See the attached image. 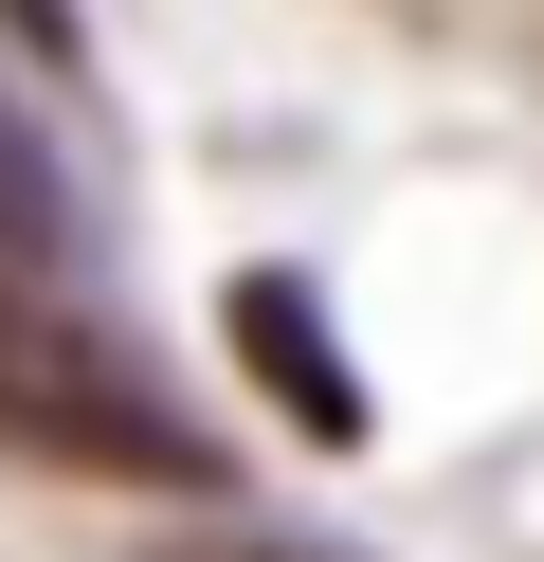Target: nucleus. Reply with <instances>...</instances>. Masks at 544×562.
<instances>
[{
	"label": "nucleus",
	"mask_w": 544,
	"mask_h": 562,
	"mask_svg": "<svg viewBox=\"0 0 544 562\" xmlns=\"http://www.w3.org/2000/svg\"><path fill=\"white\" fill-rule=\"evenodd\" d=\"M0 453L19 472H91V490H200V417L127 363L73 291H0Z\"/></svg>",
	"instance_id": "nucleus-1"
},
{
	"label": "nucleus",
	"mask_w": 544,
	"mask_h": 562,
	"mask_svg": "<svg viewBox=\"0 0 544 562\" xmlns=\"http://www.w3.org/2000/svg\"><path fill=\"white\" fill-rule=\"evenodd\" d=\"M218 327H236V363L273 381V417H290V436H326V453L363 436V363H345V327H326L290 272H236V308H218Z\"/></svg>",
	"instance_id": "nucleus-2"
},
{
	"label": "nucleus",
	"mask_w": 544,
	"mask_h": 562,
	"mask_svg": "<svg viewBox=\"0 0 544 562\" xmlns=\"http://www.w3.org/2000/svg\"><path fill=\"white\" fill-rule=\"evenodd\" d=\"M55 255H73V182L36 146V110L0 91V291H55Z\"/></svg>",
	"instance_id": "nucleus-3"
},
{
	"label": "nucleus",
	"mask_w": 544,
	"mask_h": 562,
	"mask_svg": "<svg viewBox=\"0 0 544 562\" xmlns=\"http://www.w3.org/2000/svg\"><path fill=\"white\" fill-rule=\"evenodd\" d=\"M164 562H326V544H273V526H200V544H164Z\"/></svg>",
	"instance_id": "nucleus-4"
},
{
	"label": "nucleus",
	"mask_w": 544,
	"mask_h": 562,
	"mask_svg": "<svg viewBox=\"0 0 544 562\" xmlns=\"http://www.w3.org/2000/svg\"><path fill=\"white\" fill-rule=\"evenodd\" d=\"M0 19H19V37H36V55H73V0H0Z\"/></svg>",
	"instance_id": "nucleus-5"
}]
</instances>
